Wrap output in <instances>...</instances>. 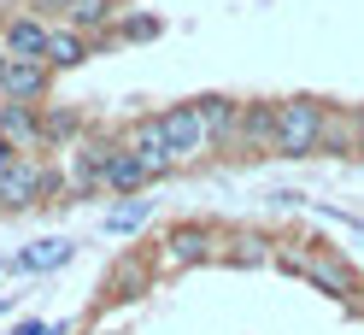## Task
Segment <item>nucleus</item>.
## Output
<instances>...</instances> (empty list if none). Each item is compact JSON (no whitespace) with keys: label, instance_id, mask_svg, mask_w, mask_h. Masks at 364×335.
<instances>
[{"label":"nucleus","instance_id":"nucleus-1","mask_svg":"<svg viewBox=\"0 0 364 335\" xmlns=\"http://www.w3.org/2000/svg\"><path fill=\"white\" fill-rule=\"evenodd\" d=\"M323 124H329V106L323 100H282L277 106V153H282V159L323 153Z\"/></svg>","mask_w":364,"mask_h":335},{"label":"nucleus","instance_id":"nucleus-2","mask_svg":"<svg viewBox=\"0 0 364 335\" xmlns=\"http://www.w3.org/2000/svg\"><path fill=\"white\" fill-rule=\"evenodd\" d=\"M59 188V176L36 159V153H18V159L0 171V206H12V212H24V206H41Z\"/></svg>","mask_w":364,"mask_h":335},{"label":"nucleus","instance_id":"nucleus-3","mask_svg":"<svg viewBox=\"0 0 364 335\" xmlns=\"http://www.w3.org/2000/svg\"><path fill=\"white\" fill-rule=\"evenodd\" d=\"M147 183H159V171L141 159V153H135V147H112L106 153V165H100V188H112V194H141Z\"/></svg>","mask_w":364,"mask_h":335},{"label":"nucleus","instance_id":"nucleus-4","mask_svg":"<svg viewBox=\"0 0 364 335\" xmlns=\"http://www.w3.org/2000/svg\"><path fill=\"white\" fill-rule=\"evenodd\" d=\"M159 129H165V153H171V159H194V153H206V129H200L194 100L188 106H165V112H159Z\"/></svg>","mask_w":364,"mask_h":335},{"label":"nucleus","instance_id":"nucleus-5","mask_svg":"<svg viewBox=\"0 0 364 335\" xmlns=\"http://www.w3.org/2000/svg\"><path fill=\"white\" fill-rule=\"evenodd\" d=\"M0 136L18 153H48V129H41V106H6L0 100Z\"/></svg>","mask_w":364,"mask_h":335},{"label":"nucleus","instance_id":"nucleus-6","mask_svg":"<svg viewBox=\"0 0 364 335\" xmlns=\"http://www.w3.org/2000/svg\"><path fill=\"white\" fill-rule=\"evenodd\" d=\"M41 95H48V65L41 59H12L6 77H0V100L6 106H36Z\"/></svg>","mask_w":364,"mask_h":335},{"label":"nucleus","instance_id":"nucleus-7","mask_svg":"<svg viewBox=\"0 0 364 335\" xmlns=\"http://www.w3.org/2000/svg\"><path fill=\"white\" fill-rule=\"evenodd\" d=\"M71 253H77L71 235H41V241H30V248L12 259V271H18V277H48V271H59Z\"/></svg>","mask_w":364,"mask_h":335},{"label":"nucleus","instance_id":"nucleus-8","mask_svg":"<svg viewBox=\"0 0 364 335\" xmlns=\"http://www.w3.org/2000/svg\"><path fill=\"white\" fill-rule=\"evenodd\" d=\"M48 36H53V30L41 24L36 12H18L12 24L0 30V41H6V53H12V59H41V65H48Z\"/></svg>","mask_w":364,"mask_h":335},{"label":"nucleus","instance_id":"nucleus-9","mask_svg":"<svg viewBox=\"0 0 364 335\" xmlns=\"http://www.w3.org/2000/svg\"><path fill=\"white\" fill-rule=\"evenodd\" d=\"M235 147H247V153L277 147V106H264V100L241 106V118H235Z\"/></svg>","mask_w":364,"mask_h":335},{"label":"nucleus","instance_id":"nucleus-10","mask_svg":"<svg viewBox=\"0 0 364 335\" xmlns=\"http://www.w3.org/2000/svg\"><path fill=\"white\" fill-rule=\"evenodd\" d=\"M200 112V129H206V147H223V142H235V118H241V100L230 95H206V100H194Z\"/></svg>","mask_w":364,"mask_h":335},{"label":"nucleus","instance_id":"nucleus-11","mask_svg":"<svg viewBox=\"0 0 364 335\" xmlns=\"http://www.w3.org/2000/svg\"><path fill=\"white\" fill-rule=\"evenodd\" d=\"M212 248H218V235L206 223H176L165 235V259L171 265H200V259H212Z\"/></svg>","mask_w":364,"mask_h":335},{"label":"nucleus","instance_id":"nucleus-12","mask_svg":"<svg viewBox=\"0 0 364 335\" xmlns=\"http://www.w3.org/2000/svg\"><path fill=\"white\" fill-rule=\"evenodd\" d=\"M129 147L141 153V159H147L159 176L171 171V153H165V129H159V112H153V118H135V124H129Z\"/></svg>","mask_w":364,"mask_h":335},{"label":"nucleus","instance_id":"nucleus-13","mask_svg":"<svg viewBox=\"0 0 364 335\" xmlns=\"http://www.w3.org/2000/svg\"><path fill=\"white\" fill-rule=\"evenodd\" d=\"M300 277H306V282H317L329 300H353V294H358V288H353V277L341 271L335 259H300Z\"/></svg>","mask_w":364,"mask_h":335},{"label":"nucleus","instance_id":"nucleus-14","mask_svg":"<svg viewBox=\"0 0 364 335\" xmlns=\"http://www.w3.org/2000/svg\"><path fill=\"white\" fill-rule=\"evenodd\" d=\"M112 142H82L71 153V188H100V165H106Z\"/></svg>","mask_w":364,"mask_h":335},{"label":"nucleus","instance_id":"nucleus-15","mask_svg":"<svg viewBox=\"0 0 364 335\" xmlns=\"http://www.w3.org/2000/svg\"><path fill=\"white\" fill-rule=\"evenodd\" d=\"M82 59H88V41H82L71 24L48 36V71H71V65H82Z\"/></svg>","mask_w":364,"mask_h":335},{"label":"nucleus","instance_id":"nucleus-16","mask_svg":"<svg viewBox=\"0 0 364 335\" xmlns=\"http://www.w3.org/2000/svg\"><path fill=\"white\" fill-rule=\"evenodd\" d=\"M41 129H48V147L53 142H77L82 136V118L71 106H41Z\"/></svg>","mask_w":364,"mask_h":335},{"label":"nucleus","instance_id":"nucleus-17","mask_svg":"<svg viewBox=\"0 0 364 335\" xmlns=\"http://www.w3.org/2000/svg\"><path fill=\"white\" fill-rule=\"evenodd\" d=\"M147 212H153V200H129V206H112L106 212V235H135L147 223Z\"/></svg>","mask_w":364,"mask_h":335},{"label":"nucleus","instance_id":"nucleus-18","mask_svg":"<svg viewBox=\"0 0 364 335\" xmlns=\"http://www.w3.org/2000/svg\"><path fill=\"white\" fill-rule=\"evenodd\" d=\"M65 18H71V30L82 36V30H95V24H106V18H112V0H71Z\"/></svg>","mask_w":364,"mask_h":335},{"label":"nucleus","instance_id":"nucleus-19","mask_svg":"<svg viewBox=\"0 0 364 335\" xmlns=\"http://www.w3.org/2000/svg\"><path fill=\"white\" fill-rule=\"evenodd\" d=\"M159 30H165V24H159L153 12H135V18H124V24H118V41H153Z\"/></svg>","mask_w":364,"mask_h":335},{"label":"nucleus","instance_id":"nucleus-20","mask_svg":"<svg viewBox=\"0 0 364 335\" xmlns=\"http://www.w3.org/2000/svg\"><path fill=\"white\" fill-rule=\"evenodd\" d=\"M230 259H235V265H264V241H253V235H241Z\"/></svg>","mask_w":364,"mask_h":335},{"label":"nucleus","instance_id":"nucleus-21","mask_svg":"<svg viewBox=\"0 0 364 335\" xmlns=\"http://www.w3.org/2000/svg\"><path fill=\"white\" fill-rule=\"evenodd\" d=\"M12 335H48V324H41V318H24V324H12Z\"/></svg>","mask_w":364,"mask_h":335},{"label":"nucleus","instance_id":"nucleus-22","mask_svg":"<svg viewBox=\"0 0 364 335\" xmlns=\"http://www.w3.org/2000/svg\"><path fill=\"white\" fill-rule=\"evenodd\" d=\"M12 159H18V147H12V142H6V136H0V171H6V165H12Z\"/></svg>","mask_w":364,"mask_h":335},{"label":"nucleus","instance_id":"nucleus-23","mask_svg":"<svg viewBox=\"0 0 364 335\" xmlns=\"http://www.w3.org/2000/svg\"><path fill=\"white\" fill-rule=\"evenodd\" d=\"M353 136H358V153H364V106L353 112Z\"/></svg>","mask_w":364,"mask_h":335},{"label":"nucleus","instance_id":"nucleus-24","mask_svg":"<svg viewBox=\"0 0 364 335\" xmlns=\"http://www.w3.org/2000/svg\"><path fill=\"white\" fill-rule=\"evenodd\" d=\"M36 6H48V12H65V6H71V0H36Z\"/></svg>","mask_w":364,"mask_h":335},{"label":"nucleus","instance_id":"nucleus-25","mask_svg":"<svg viewBox=\"0 0 364 335\" xmlns=\"http://www.w3.org/2000/svg\"><path fill=\"white\" fill-rule=\"evenodd\" d=\"M6 65H12V53H6V41H0V77H6Z\"/></svg>","mask_w":364,"mask_h":335},{"label":"nucleus","instance_id":"nucleus-26","mask_svg":"<svg viewBox=\"0 0 364 335\" xmlns=\"http://www.w3.org/2000/svg\"><path fill=\"white\" fill-rule=\"evenodd\" d=\"M48 335H71V329H65V324H48Z\"/></svg>","mask_w":364,"mask_h":335},{"label":"nucleus","instance_id":"nucleus-27","mask_svg":"<svg viewBox=\"0 0 364 335\" xmlns=\"http://www.w3.org/2000/svg\"><path fill=\"white\" fill-rule=\"evenodd\" d=\"M95 335H124V329H95Z\"/></svg>","mask_w":364,"mask_h":335},{"label":"nucleus","instance_id":"nucleus-28","mask_svg":"<svg viewBox=\"0 0 364 335\" xmlns=\"http://www.w3.org/2000/svg\"><path fill=\"white\" fill-rule=\"evenodd\" d=\"M6 306H12V300H6V294H0V312H6Z\"/></svg>","mask_w":364,"mask_h":335},{"label":"nucleus","instance_id":"nucleus-29","mask_svg":"<svg viewBox=\"0 0 364 335\" xmlns=\"http://www.w3.org/2000/svg\"><path fill=\"white\" fill-rule=\"evenodd\" d=\"M0 271H6V265H0Z\"/></svg>","mask_w":364,"mask_h":335}]
</instances>
